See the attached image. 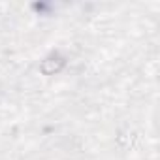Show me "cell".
I'll list each match as a JSON object with an SVG mask.
<instances>
[{"mask_svg": "<svg viewBox=\"0 0 160 160\" xmlns=\"http://www.w3.org/2000/svg\"><path fill=\"white\" fill-rule=\"evenodd\" d=\"M62 68H64V58H62L60 55H51V57H47L45 60H42V64H40V72H42L43 75L58 73Z\"/></svg>", "mask_w": 160, "mask_h": 160, "instance_id": "obj_1", "label": "cell"}]
</instances>
